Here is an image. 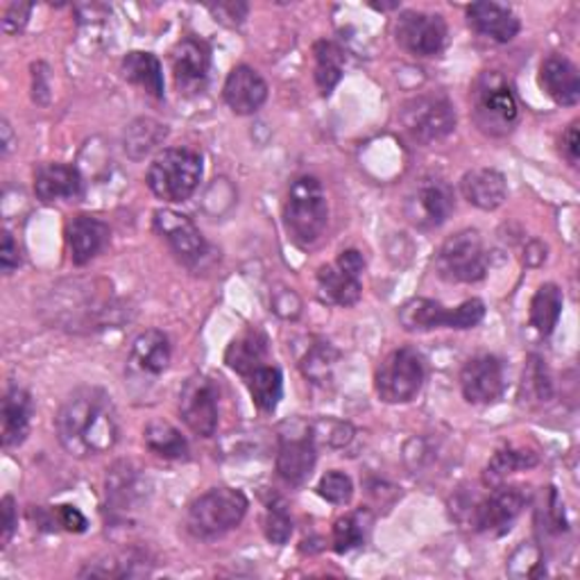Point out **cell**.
Segmentation results:
<instances>
[{"instance_id": "cell-29", "label": "cell", "mask_w": 580, "mask_h": 580, "mask_svg": "<svg viewBox=\"0 0 580 580\" xmlns=\"http://www.w3.org/2000/svg\"><path fill=\"white\" fill-rule=\"evenodd\" d=\"M248 391L259 411L272 413L283 397V374L277 365H261L246 376Z\"/></svg>"}, {"instance_id": "cell-27", "label": "cell", "mask_w": 580, "mask_h": 580, "mask_svg": "<svg viewBox=\"0 0 580 580\" xmlns=\"http://www.w3.org/2000/svg\"><path fill=\"white\" fill-rule=\"evenodd\" d=\"M170 356H173V350H170L168 335L159 329H151V331H143L141 335H136L130 359L141 372L159 376L168 370Z\"/></svg>"}, {"instance_id": "cell-17", "label": "cell", "mask_w": 580, "mask_h": 580, "mask_svg": "<svg viewBox=\"0 0 580 580\" xmlns=\"http://www.w3.org/2000/svg\"><path fill=\"white\" fill-rule=\"evenodd\" d=\"M170 66L179 91L196 93L205 86L211 69V53L209 45L200 39L186 37L177 41L170 53Z\"/></svg>"}, {"instance_id": "cell-39", "label": "cell", "mask_w": 580, "mask_h": 580, "mask_svg": "<svg viewBox=\"0 0 580 580\" xmlns=\"http://www.w3.org/2000/svg\"><path fill=\"white\" fill-rule=\"evenodd\" d=\"M365 540L363 526L359 517H341L333 524V551L335 553H350L352 549L361 547Z\"/></svg>"}, {"instance_id": "cell-11", "label": "cell", "mask_w": 580, "mask_h": 580, "mask_svg": "<svg viewBox=\"0 0 580 580\" xmlns=\"http://www.w3.org/2000/svg\"><path fill=\"white\" fill-rule=\"evenodd\" d=\"M395 39L415 58L438 55L447 41V23L441 14L406 10L395 21Z\"/></svg>"}, {"instance_id": "cell-35", "label": "cell", "mask_w": 580, "mask_h": 580, "mask_svg": "<svg viewBox=\"0 0 580 580\" xmlns=\"http://www.w3.org/2000/svg\"><path fill=\"white\" fill-rule=\"evenodd\" d=\"M538 465V456L534 452H524V449H501L497 452L488 467H486V474H483V478H486L488 486H499V483L517 472V469H528V467H536Z\"/></svg>"}, {"instance_id": "cell-23", "label": "cell", "mask_w": 580, "mask_h": 580, "mask_svg": "<svg viewBox=\"0 0 580 580\" xmlns=\"http://www.w3.org/2000/svg\"><path fill=\"white\" fill-rule=\"evenodd\" d=\"M467 23L478 34L497 43H508L519 34V19L510 8L497 3H474L467 8Z\"/></svg>"}, {"instance_id": "cell-44", "label": "cell", "mask_w": 580, "mask_h": 580, "mask_svg": "<svg viewBox=\"0 0 580 580\" xmlns=\"http://www.w3.org/2000/svg\"><path fill=\"white\" fill-rule=\"evenodd\" d=\"M55 517H58L60 526L66 528L69 534H84L86 526H89L86 517L75 506H58Z\"/></svg>"}, {"instance_id": "cell-33", "label": "cell", "mask_w": 580, "mask_h": 580, "mask_svg": "<svg viewBox=\"0 0 580 580\" xmlns=\"http://www.w3.org/2000/svg\"><path fill=\"white\" fill-rule=\"evenodd\" d=\"M145 447H148L153 454L168 458V460H179L188 456V443L184 435L168 422H151L148 428H145Z\"/></svg>"}, {"instance_id": "cell-38", "label": "cell", "mask_w": 580, "mask_h": 580, "mask_svg": "<svg viewBox=\"0 0 580 580\" xmlns=\"http://www.w3.org/2000/svg\"><path fill=\"white\" fill-rule=\"evenodd\" d=\"M318 495L333 506H345L354 497V483L345 472H327L318 483Z\"/></svg>"}, {"instance_id": "cell-43", "label": "cell", "mask_w": 580, "mask_h": 580, "mask_svg": "<svg viewBox=\"0 0 580 580\" xmlns=\"http://www.w3.org/2000/svg\"><path fill=\"white\" fill-rule=\"evenodd\" d=\"M21 266V250L10 231H3V246H0V268L6 275H12Z\"/></svg>"}, {"instance_id": "cell-48", "label": "cell", "mask_w": 580, "mask_h": 580, "mask_svg": "<svg viewBox=\"0 0 580 580\" xmlns=\"http://www.w3.org/2000/svg\"><path fill=\"white\" fill-rule=\"evenodd\" d=\"M335 263L341 266L343 270L356 275V277H361L363 270H365V259H363V255L359 250H345L341 257H338Z\"/></svg>"}, {"instance_id": "cell-16", "label": "cell", "mask_w": 580, "mask_h": 580, "mask_svg": "<svg viewBox=\"0 0 580 580\" xmlns=\"http://www.w3.org/2000/svg\"><path fill=\"white\" fill-rule=\"evenodd\" d=\"M318 460L315 441L309 428L302 433H281L279 435V452H277V472L279 476L290 483V486H300L304 483Z\"/></svg>"}, {"instance_id": "cell-47", "label": "cell", "mask_w": 580, "mask_h": 580, "mask_svg": "<svg viewBox=\"0 0 580 580\" xmlns=\"http://www.w3.org/2000/svg\"><path fill=\"white\" fill-rule=\"evenodd\" d=\"M562 155L567 157V162L571 166L578 164V155H580V136H578V121H573L567 132L562 134Z\"/></svg>"}, {"instance_id": "cell-19", "label": "cell", "mask_w": 580, "mask_h": 580, "mask_svg": "<svg viewBox=\"0 0 580 580\" xmlns=\"http://www.w3.org/2000/svg\"><path fill=\"white\" fill-rule=\"evenodd\" d=\"M66 240L71 248V261L75 266H84L99 257L110 244V225L95 216L80 214L69 220Z\"/></svg>"}, {"instance_id": "cell-6", "label": "cell", "mask_w": 580, "mask_h": 580, "mask_svg": "<svg viewBox=\"0 0 580 580\" xmlns=\"http://www.w3.org/2000/svg\"><path fill=\"white\" fill-rule=\"evenodd\" d=\"M424 361L417 350L400 348L385 356L374 374V389L385 404H408L424 385Z\"/></svg>"}, {"instance_id": "cell-30", "label": "cell", "mask_w": 580, "mask_h": 580, "mask_svg": "<svg viewBox=\"0 0 580 580\" xmlns=\"http://www.w3.org/2000/svg\"><path fill=\"white\" fill-rule=\"evenodd\" d=\"M143 497V486L136 472L127 463H118L107 474V501L118 512L132 510V506Z\"/></svg>"}, {"instance_id": "cell-40", "label": "cell", "mask_w": 580, "mask_h": 580, "mask_svg": "<svg viewBox=\"0 0 580 580\" xmlns=\"http://www.w3.org/2000/svg\"><path fill=\"white\" fill-rule=\"evenodd\" d=\"M293 536V521H290L288 512L281 506H270L266 517V538L272 545H286Z\"/></svg>"}, {"instance_id": "cell-28", "label": "cell", "mask_w": 580, "mask_h": 580, "mask_svg": "<svg viewBox=\"0 0 580 580\" xmlns=\"http://www.w3.org/2000/svg\"><path fill=\"white\" fill-rule=\"evenodd\" d=\"M123 77L130 84L141 86L145 93L153 95V99L162 101L164 99V71L162 62L153 53H143V51H132L123 58L121 64Z\"/></svg>"}, {"instance_id": "cell-24", "label": "cell", "mask_w": 580, "mask_h": 580, "mask_svg": "<svg viewBox=\"0 0 580 580\" xmlns=\"http://www.w3.org/2000/svg\"><path fill=\"white\" fill-rule=\"evenodd\" d=\"M270 348H268V335L261 329H248L240 333L236 341L225 352V363L240 376L252 374L257 367L268 365Z\"/></svg>"}, {"instance_id": "cell-41", "label": "cell", "mask_w": 580, "mask_h": 580, "mask_svg": "<svg viewBox=\"0 0 580 580\" xmlns=\"http://www.w3.org/2000/svg\"><path fill=\"white\" fill-rule=\"evenodd\" d=\"M272 307H275V311H277L281 318H286V320H296V318L300 315V311H302L300 298H298L290 288L277 290L275 298H272Z\"/></svg>"}, {"instance_id": "cell-12", "label": "cell", "mask_w": 580, "mask_h": 580, "mask_svg": "<svg viewBox=\"0 0 580 580\" xmlns=\"http://www.w3.org/2000/svg\"><path fill=\"white\" fill-rule=\"evenodd\" d=\"M179 413L184 424L200 435L211 438L218 428V389L216 383L203 374L190 376L179 395Z\"/></svg>"}, {"instance_id": "cell-9", "label": "cell", "mask_w": 580, "mask_h": 580, "mask_svg": "<svg viewBox=\"0 0 580 580\" xmlns=\"http://www.w3.org/2000/svg\"><path fill=\"white\" fill-rule=\"evenodd\" d=\"M483 315L486 304L480 300H467L456 309H447L441 302L415 298L400 309V322L406 331H431V329H472Z\"/></svg>"}, {"instance_id": "cell-22", "label": "cell", "mask_w": 580, "mask_h": 580, "mask_svg": "<svg viewBox=\"0 0 580 580\" xmlns=\"http://www.w3.org/2000/svg\"><path fill=\"white\" fill-rule=\"evenodd\" d=\"M540 86L558 105L571 107L580 99L578 69L562 55H551L540 66Z\"/></svg>"}, {"instance_id": "cell-26", "label": "cell", "mask_w": 580, "mask_h": 580, "mask_svg": "<svg viewBox=\"0 0 580 580\" xmlns=\"http://www.w3.org/2000/svg\"><path fill=\"white\" fill-rule=\"evenodd\" d=\"M318 288H320V296L324 302L343 307V309L354 307L363 293L361 277L343 270L338 263L322 266L318 270Z\"/></svg>"}, {"instance_id": "cell-1", "label": "cell", "mask_w": 580, "mask_h": 580, "mask_svg": "<svg viewBox=\"0 0 580 580\" xmlns=\"http://www.w3.org/2000/svg\"><path fill=\"white\" fill-rule=\"evenodd\" d=\"M55 426L62 447L75 458L114 449L121 435L118 413L112 397L95 385H84L69 395L55 417Z\"/></svg>"}, {"instance_id": "cell-7", "label": "cell", "mask_w": 580, "mask_h": 580, "mask_svg": "<svg viewBox=\"0 0 580 580\" xmlns=\"http://www.w3.org/2000/svg\"><path fill=\"white\" fill-rule=\"evenodd\" d=\"M435 272L449 283H476L488 272V252L474 229L449 236L435 255Z\"/></svg>"}, {"instance_id": "cell-36", "label": "cell", "mask_w": 580, "mask_h": 580, "mask_svg": "<svg viewBox=\"0 0 580 580\" xmlns=\"http://www.w3.org/2000/svg\"><path fill=\"white\" fill-rule=\"evenodd\" d=\"M524 393L530 402L547 404L553 397V383L549 376V370L542 359L530 356L526 372H524Z\"/></svg>"}, {"instance_id": "cell-46", "label": "cell", "mask_w": 580, "mask_h": 580, "mask_svg": "<svg viewBox=\"0 0 580 580\" xmlns=\"http://www.w3.org/2000/svg\"><path fill=\"white\" fill-rule=\"evenodd\" d=\"M0 512H3V547L10 545L12 536L17 534V506H14V499L12 497H6L3 504H0Z\"/></svg>"}, {"instance_id": "cell-13", "label": "cell", "mask_w": 580, "mask_h": 580, "mask_svg": "<svg viewBox=\"0 0 580 580\" xmlns=\"http://www.w3.org/2000/svg\"><path fill=\"white\" fill-rule=\"evenodd\" d=\"M155 229L184 266L196 268L207 257V240L188 216L159 209L155 211Z\"/></svg>"}, {"instance_id": "cell-15", "label": "cell", "mask_w": 580, "mask_h": 580, "mask_svg": "<svg viewBox=\"0 0 580 580\" xmlns=\"http://www.w3.org/2000/svg\"><path fill=\"white\" fill-rule=\"evenodd\" d=\"M526 495L521 488H497L490 497L478 501L472 512V526L480 534L501 536L510 530L512 521L521 515Z\"/></svg>"}, {"instance_id": "cell-8", "label": "cell", "mask_w": 580, "mask_h": 580, "mask_svg": "<svg viewBox=\"0 0 580 580\" xmlns=\"http://www.w3.org/2000/svg\"><path fill=\"white\" fill-rule=\"evenodd\" d=\"M400 121L406 134L417 143H433L456 130V112L443 93H424L404 103Z\"/></svg>"}, {"instance_id": "cell-25", "label": "cell", "mask_w": 580, "mask_h": 580, "mask_svg": "<svg viewBox=\"0 0 580 580\" xmlns=\"http://www.w3.org/2000/svg\"><path fill=\"white\" fill-rule=\"evenodd\" d=\"M32 397L28 391L19 389V385H12V389L6 393L3 400V447L12 449L25 443L28 433H30V420H32Z\"/></svg>"}, {"instance_id": "cell-3", "label": "cell", "mask_w": 580, "mask_h": 580, "mask_svg": "<svg viewBox=\"0 0 580 580\" xmlns=\"http://www.w3.org/2000/svg\"><path fill=\"white\" fill-rule=\"evenodd\" d=\"M472 114L480 132L506 136L519 121V105L510 82L499 71L480 73L472 86Z\"/></svg>"}, {"instance_id": "cell-32", "label": "cell", "mask_w": 580, "mask_h": 580, "mask_svg": "<svg viewBox=\"0 0 580 580\" xmlns=\"http://www.w3.org/2000/svg\"><path fill=\"white\" fill-rule=\"evenodd\" d=\"M562 313V290L556 283H545L530 302V324L540 335H551Z\"/></svg>"}, {"instance_id": "cell-14", "label": "cell", "mask_w": 580, "mask_h": 580, "mask_svg": "<svg viewBox=\"0 0 580 580\" xmlns=\"http://www.w3.org/2000/svg\"><path fill=\"white\" fill-rule=\"evenodd\" d=\"M506 385L504 363L493 354H480L460 370V391L469 404H493L501 397Z\"/></svg>"}, {"instance_id": "cell-34", "label": "cell", "mask_w": 580, "mask_h": 580, "mask_svg": "<svg viewBox=\"0 0 580 580\" xmlns=\"http://www.w3.org/2000/svg\"><path fill=\"white\" fill-rule=\"evenodd\" d=\"M164 136H166V125L151 118L134 121L125 132V153H130V157L134 159H141L143 155L155 151L164 141Z\"/></svg>"}, {"instance_id": "cell-21", "label": "cell", "mask_w": 580, "mask_h": 580, "mask_svg": "<svg viewBox=\"0 0 580 580\" xmlns=\"http://www.w3.org/2000/svg\"><path fill=\"white\" fill-rule=\"evenodd\" d=\"M460 190L469 205L483 211L499 209L508 198L506 177L495 168H476L465 173L460 179Z\"/></svg>"}, {"instance_id": "cell-2", "label": "cell", "mask_w": 580, "mask_h": 580, "mask_svg": "<svg viewBox=\"0 0 580 580\" xmlns=\"http://www.w3.org/2000/svg\"><path fill=\"white\" fill-rule=\"evenodd\" d=\"M283 225L296 246L311 248L318 244L329 225V205L318 177L300 175L290 184L283 205Z\"/></svg>"}, {"instance_id": "cell-49", "label": "cell", "mask_w": 580, "mask_h": 580, "mask_svg": "<svg viewBox=\"0 0 580 580\" xmlns=\"http://www.w3.org/2000/svg\"><path fill=\"white\" fill-rule=\"evenodd\" d=\"M0 132H3V157H6L12 148V127H10L8 121L0 123Z\"/></svg>"}, {"instance_id": "cell-4", "label": "cell", "mask_w": 580, "mask_h": 580, "mask_svg": "<svg viewBox=\"0 0 580 580\" xmlns=\"http://www.w3.org/2000/svg\"><path fill=\"white\" fill-rule=\"evenodd\" d=\"M248 497L236 488H214L188 506L186 526L200 540H216L244 521Z\"/></svg>"}, {"instance_id": "cell-42", "label": "cell", "mask_w": 580, "mask_h": 580, "mask_svg": "<svg viewBox=\"0 0 580 580\" xmlns=\"http://www.w3.org/2000/svg\"><path fill=\"white\" fill-rule=\"evenodd\" d=\"M32 14V6L30 3H12L6 8V14H3V32L6 34H19L28 19Z\"/></svg>"}, {"instance_id": "cell-5", "label": "cell", "mask_w": 580, "mask_h": 580, "mask_svg": "<svg viewBox=\"0 0 580 580\" xmlns=\"http://www.w3.org/2000/svg\"><path fill=\"white\" fill-rule=\"evenodd\" d=\"M203 179V157L188 148H166L148 168V186L164 203L188 200Z\"/></svg>"}, {"instance_id": "cell-31", "label": "cell", "mask_w": 580, "mask_h": 580, "mask_svg": "<svg viewBox=\"0 0 580 580\" xmlns=\"http://www.w3.org/2000/svg\"><path fill=\"white\" fill-rule=\"evenodd\" d=\"M313 55H315V84L322 95H331L338 82L343 80L345 55L341 51V45L333 41H318L313 45Z\"/></svg>"}, {"instance_id": "cell-18", "label": "cell", "mask_w": 580, "mask_h": 580, "mask_svg": "<svg viewBox=\"0 0 580 580\" xmlns=\"http://www.w3.org/2000/svg\"><path fill=\"white\" fill-rule=\"evenodd\" d=\"M227 107L238 116L257 114L268 101L266 80L250 66H236L222 86Z\"/></svg>"}, {"instance_id": "cell-45", "label": "cell", "mask_w": 580, "mask_h": 580, "mask_svg": "<svg viewBox=\"0 0 580 580\" xmlns=\"http://www.w3.org/2000/svg\"><path fill=\"white\" fill-rule=\"evenodd\" d=\"M209 10L216 14V21H218V17H220V21L231 19V25L244 23V19L248 17L246 3H220V6H211Z\"/></svg>"}, {"instance_id": "cell-37", "label": "cell", "mask_w": 580, "mask_h": 580, "mask_svg": "<svg viewBox=\"0 0 580 580\" xmlns=\"http://www.w3.org/2000/svg\"><path fill=\"white\" fill-rule=\"evenodd\" d=\"M338 361V352L329 343H315L307 350V356L302 359V372L313 383H327L331 376V367Z\"/></svg>"}, {"instance_id": "cell-20", "label": "cell", "mask_w": 580, "mask_h": 580, "mask_svg": "<svg viewBox=\"0 0 580 580\" xmlns=\"http://www.w3.org/2000/svg\"><path fill=\"white\" fill-rule=\"evenodd\" d=\"M82 193V177L77 168L66 164H43L34 173V196L51 205L60 200H75Z\"/></svg>"}, {"instance_id": "cell-10", "label": "cell", "mask_w": 580, "mask_h": 580, "mask_svg": "<svg viewBox=\"0 0 580 580\" xmlns=\"http://www.w3.org/2000/svg\"><path fill=\"white\" fill-rule=\"evenodd\" d=\"M406 218L420 229H435L454 214V190L445 179L424 177L406 198Z\"/></svg>"}]
</instances>
